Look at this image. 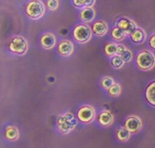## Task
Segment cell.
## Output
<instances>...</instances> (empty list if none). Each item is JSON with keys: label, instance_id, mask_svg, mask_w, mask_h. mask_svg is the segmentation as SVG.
Segmentation results:
<instances>
[{"label": "cell", "instance_id": "cell-1", "mask_svg": "<svg viewBox=\"0 0 155 148\" xmlns=\"http://www.w3.org/2000/svg\"><path fill=\"white\" fill-rule=\"evenodd\" d=\"M136 66L143 71H147L154 67L155 65V56L152 52L143 50L140 51L135 59Z\"/></svg>", "mask_w": 155, "mask_h": 148}, {"label": "cell", "instance_id": "cell-2", "mask_svg": "<svg viewBox=\"0 0 155 148\" xmlns=\"http://www.w3.org/2000/svg\"><path fill=\"white\" fill-rule=\"evenodd\" d=\"M25 11L29 18L40 19L45 14V6L40 0H30L25 6Z\"/></svg>", "mask_w": 155, "mask_h": 148}, {"label": "cell", "instance_id": "cell-3", "mask_svg": "<svg viewBox=\"0 0 155 148\" xmlns=\"http://www.w3.org/2000/svg\"><path fill=\"white\" fill-rule=\"evenodd\" d=\"M77 125V120L74 115L70 112L60 115L58 117V128L62 133L68 134L72 130L75 129Z\"/></svg>", "mask_w": 155, "mask_h": 148}, {"label": "cell", "instance_id": "cell-4", "mask_svg": "<svg viewBox=\"0 0 155 148\" xmlns=\"http://www.w3.org/2000/svg\"><path fill=\"white\" fill-rule=\"evenodd\" d=\"M91 33H93V30L87 24H78L73 30L74 39L77 42H79V43H87V42H89L91 37Z\"/></svg>", "mask_w": 155, "mask_h": 148}, {"label": "cell", "instance_id": "cell-5", "mask_svg": "<svg viewBox=\"0 0 155 148\" xmlns=\"http://www.w3.org/2000/svg\"><path fill=\"white\" fill-rule=\"evenodd\" d=\"M8 48L14 54L23 55L26 53L28 49L27 40L22 36H15L10 40L8 44Z\"/></svg>", "mask_w": 155, "mask_h": 148}, {"label": "cell", "instance_id": "cell-6", "mask_svg": "<svg viewBox=\"0 0 155 148\" xmlns=\"http://www.w3.org/2000/svg\"><path fill=\"white\" fill-rule=\"evenodd\" d=\"M94 117H96V112H94V108L91 106H89V105L82 106L78 110V118L83 123L93 122Z\"/></svg>", "mask_w": 155, "mask_h": 148}, {"label": "cell", "instance_id": "cell-7", "mask_svg": "<svg viewBox=\"0 0 155 148\" xmlns=\"http://www.w3.org/2000/svg\"><path fill=\"white\" fill-rule=\"evenodd\" d=\"M142 126L141 120L137 117V116H130L125 120L124 127L128 130L130 133L138 132Z\"/></svg>", "mask_w": 155, "mask_h": 148}, {"label": "cell", "instance_id": "cell-8", "mask_svg": "<svg viewBox=\"0 0 155 148\" xmlns=\"http://www.w3.org/2000/svg\"><path fill=\"white\" fill-rule=\"evenodd\" d=\"M117 27L120 28V29L125 32L126 34H130L134 31L137 26L136 24L133 22L131 19L126 18V17H123V18H120L117 21Z\"/></svg>", "mask_w": 155, "mask_h": 148}, {"label": "cell", "instance_id": "cell-9", "mask_svg": "<svg viewBox=\"0 0 155 148\" xmlns=\"http://www.w3.org/2000/svg\"><path fill=\"white\" fill-rule=\"evenodd\" d=\"M57 50L62 56H65V57H68V56L72 55L74 52V44L73 42L70 40H62L59 42Z\"/></svg>", "mask_w": 155, "mask_h": 148}, {"label": "cell", "instance_id": "cell-10", "mask_svg": "<svg viewBox=\"0 0 155 148\" xmlns=\"http://www.w3.org/2000/svg\"><path fill=\"white\" fill-rule=\"evenodd\" d=\"M40 44L44 49H52L56 45V37L52 33H44L40 37Z\"/></svg>", "mask_w": 155, "mask_h": 148}, {"label": "cell", "instance_id": "cell-11", "mask_svg": "<svg viewBox=\"0 0 155 148\" xmlns=\"http://www.w3.org/2000/svg\"><path fill=\"white\" fill-rule=\"evenodd\" d=\"M96 11L93 9V7H84L80 12V19L84 23H90L94 19Z\"/></svg>", "mask_w": 155, "mask_h": 148}, {"label": "cell", "instance_id": "cell-12", "mask_svg": "<svg viewBox=\"0 0 155 148\" xmlns=\"http://www.w3.org/2000/svg\"><path fill=\"white\" fill-rule=\"evenodd\" d=\"M91 30L93 32L97 35V36H104L105 34L107 33L108 27L107 24L104 22V21H96L93 26H91Z\"/></svg>", "mask_w": 155, "mask_h": 148}, {"label": "cell", "instance_id": "cell-13", "mask_svg": "<svg viewBox=\"0 0 155 148\" xmlns=\"http://www.w3.org/2000/svg\"><path fill=\"white\" fill-rule=\"evenodd\" d=\"M97 121L101 126H104V127H107L112 124L114 122V116L108 111H103L101 112L97 116Z\"/></svg>", "mask_w": 155, "mask_h": 148}, {"label": "cell", "instance_id": "cell-14", "mask_svg": "<svg viewBox=\"0 0 155 148\" xmlns=\"http://www.w3.org/2000/svg\"><path fill=\"white\" fill-rule=\"evenodd\" d=\"M129 36H130V39L136 44L142 43V42L146 39L145 31H144L143 29H141V28H136L132 33L129 34Z\"/></svg>", "mask_w": 155, "mask_h": 148}, {"label": "cell", "instance_id": "cell-15", "mask_svg": "<svg viewBox=\"0 0 155 148\" xmlns=\"http://www.w3.org/2000/svg\"><path fill=\"white\" fill-rule=\"evenodd\" d=\"M145 98L149 104L155 107V81L147 86L145 90Z\"/></svg>", "mask_w": 155, "mask_h": 148}, {"label": "cell", "instance_id": "cell-16", "mask_svg": "<svg viewBox=\"0 0 155 148\" xmlns=\"http://www.w3.org/2000/svg\"><path fill=\"white\" fill-rule=\"evenodd\" d=\"M4 136L7 140L15 141L19 138V131L15 126H7L4 132Z\"/></svg>", "mask_w": 155, "mask_h": 148}, {"label": "cell", "instance_id": "cell-17", "mask_svg": "<svg viewBox=\"0 0 155 148\" xmlns=\"http://www.w3.org/2000/svg\"><path fill=\"white\" fill-rule=\"evenodd\" d=\"M116 47H117V44H115V43H112V42L107 43L104 45V48L105 55L110 56V57L116 55Z\"/></svg>", "mask_w": 155, "mask_h": 148}, {"label": "cell", "instance_id": "cell-18", "mask_svg": "<svg viewBox=\"0 0 155 148\" xmlns=\"http://www.w3.org/2000/svg\"><path fill=\"white\" fill-rule=\"evenodd\" d=\"M125 32H123V31L120 29V28H118L117 26L112 28L111 29V32H110V35H111V38L112 39H114L116 41H120L122 40L123 38L125 37Z\"/></svg>", "mask_w": 155, "mask_h": 148}, {"label": "cell", "instance_id": "cell-19", "mask_svg": "<svg viewBox=\"0 0 155 148\" xmlns=\"http://www.w3.org/2000/svg\"><path fill=\"white\" fill-rule=\"evenodd\" d=\"M96 0H73V4L78 8H84V7H91Z\"/></svg>", "mask_w": 155, "mask_h": 148}, {"label": "cell", "instance_id": "cell-20", "mask_svg": "<svg viewBox=\"0 0 155 148\" xmlns=\"http://www.w3.org/2000/svg\"><path fill=\"white\" fill-rule=\"evenodd\" d=\"M116 137L118 138L119 141H126V140L129 139L130 132L125 127L120 128L117 130V132H116Z\"/></svg>", "mask_w": 155, "mask_h": 148}, {"label": "cell", "instance_id": "cell-21", "mask_svg": "<svg viewBox=\"0 0 155 148\" xmlns=\"http://www.w3.org/2000/svg\"><path fill=\"white\" fill-rule=\"evenodd\" d=\"M107 92H108V95L111 97H117L121 93V87L119 86L118 84H114V85L107 90Z\"/></svg>", "mask_w": 155, "mask_h": 148}, {"label": "cell", "instance_id": "cell-22", "mask_svg": "<svg viewBox=\"0 0 155 148\" xmlns=\"http://www.w3.org/2000/svg\"><path fill=\"white\" fill-rule=\"evenodd\" d=\"M111 65L114 66V68H121L123 64H124V61L122 60V58L119 55H114L111 57Z\"/></svg>", "mask_w": 155, "mask_h": 148}, {"label": "cell", "instance_id": "cell-23", "mask_svg": "<svg viewBox=\"0 0 155 148\" xmlns=\"http://www.w3.org/2000/svg\"><path fill=\"white\" fill-rule=\"evenodd\" d=\"M114 79L110 78V77H104L103 79L101 80V85L103 88H104V89L108 90L110 88L114 85Z\"/></svg>", "mask_w": 155, "mask_h": 148}, {"label": "cell", "instance_id": "cell-24", "mask_svg": "<svg viewBox=\"0 0 155 148\" xmlns=\"http://www.w3.org/2000/svg\"><path fill=\"white\" fill-rule=\"evenodd\" d=\"M119 56L122 58V60L124 62H130L132 59V52L130 51L129 49H125L121 53V55H119Z\"/></svg>", "mask_w": 155, "mask_h": 148}, {"label": "cell", "instance_id": "cell-25", "mask_svg": "<svg viewBox=\"0 0 155 148\" xmlns=\"http://www.w3.org/2000/svg\"><path fill=\"white\" fill-rule=\"evenodd\" d=\"M47 7L51 11H55V10L58 9L59 7V1L58 0H47Z\"/></svg>", "mask_w": 155, "mask_h": 148}, {"label": "cell", "instance_id": "cell-26", "mask_svg": "<svg viewBox=\"0 0 155 148\" xmlns=\"http://www.w3.org/2000/svg\"><path fill=\"white\" fill-rule=\"evenodd\" d=\"M125 46L122 44H117V47H116V55H121V53L125 50Z\"/></svg>", "mask_w": 155, "mask_h": 148}, {"label": "cell", "instance_id": "cell-27", "mask_svg": "<svg viewBox=\"0 0 155 148\" xmlns=\"http://www.w3.org/2000/svg\"><path fill=\"white\" fill-rule=\"evenodd\" d=\"M149 46L151 47V49L155 50V34L151 35V37L149 38Z\"/></svg>", "mask_w": 155, "mask_h": 148}]
</instances>
